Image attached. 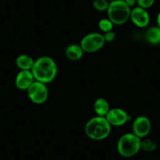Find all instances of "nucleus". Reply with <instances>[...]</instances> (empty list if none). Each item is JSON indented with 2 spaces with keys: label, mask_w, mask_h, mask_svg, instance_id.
<instances>
[{
  "label": "nucleus",
  "mask_w": 160,
  "mask_h": 160,
  "mask_svg": "<svg viewBox=\"0 0 160 160\" xmlns=\"http://www.w3.org/2000/svg\"><path fill=\"white\" fill-rule=\"evenodd\" d=\"M36 81L47 84L53 82L58 75V65L49 56H42L35 61L32 70Z\"/></svg>",
  "instance_id": "obj_1"
},
{
  "label": "nucleus",
  "mask_w": 160,
  "mask_h": 160,
  "mask_svg": "<svg viewBox=\"0 0 160 160\" xmlns=\"http://www.w3.org/2000/svg\"><path fill=\"white\" fill-rule=\"evenodd\" d=\"M85 133L89 138L94 141H102L110 135L112 126L104 116L93 117L85 125Z\"/></svg>",
  "instance_id": "obj_2"
},
{
  "label": "nucleus",
  "mask_w": 160,
  "mask_h": 160,
  "mask_svg": "<svg viewBox=\"0 0 160 160\" xmlns=\"http://www.w3.org/2000/svg\"><path fill=\"white\" fill-rule=\"evenodd\" d=\"M131 8L123 0H115L109 3L107 10L108 18L114 25H122L130 18Z\"/></svg>",
  "instance_id": "obj_3"
},
{
  "label": "nucleus",
  "mask_w": 160,
  "mask_h": 160,
  "mask_svg": "<svg viewBox=\"0 0 160 160\" xmlns=\"http://www.w3.org/2000/svg\"><path fill=\"white\" fill-rule=\"evenodd\" d=\"M141 139L133 133L122 135L117 142L118 152L123 157H132L141 150Z\"/></svg>",
  "instance_id": "obj_4"
},
{
  "label": "nucleus",
  "mask_w": 160,
  "mask_h": 160,
  "mask_svg": "<svg viewBox=\"0 0 160 160\" xmlns=\"http://www.w3.org/2000/svg\"><path fill=\"white\" fill-rule=\"evenodd\" d=\"M104 44L105 40L104 35L98 32L87 34L80 42V46L86 53H95L102 49Z\"/></svg>",
  "instance_id": "obj_5"
},
{
  "label": "nucleus",
  "mask_w": 160,
  "mask_h": 160,
  "mask_svg": "<svg viewBox=\"0 0 160 160\" xmlns=\"http://www.w3.org/2000/svg\"><path fill=\"white\" fill-rule=\"evenodd\" d=\"M27 94L30 101L34 104H42L48 99V87L47 84L35 80L27 90Z\"/></svg>",
  "instance_id": "obj_6"
},
{
  "label": "nucleus",
  "mask_w": 160,
  "mask_h": 160,
  "mask_svg": "<svg viewBox=\"0 0 160 160\" xmlns=\"http://www.w3.org/2000/svg\"><path fill=\"white\" fill-rule=\"evenodd\" d=\"M105 118L112 127H122L128 122L130 117L124 109L113 108L109 110Z\"/></svg>",
  "instance_id": "obj_7"
},
{
  "label": "nucleus",
  "mask_w": 160,
  "mask_h": 160,
  "mask_svg": "<svg viewBox=\"0 0 160 160\" xmlns=\"http://www.w3.org/2000/svg\"><path fill=\"white\" fill-rule=\"evenodd\" d=\"M133 133L141 139L146 138L152 130V123L145 115H140L137 117L133 122L132 126Z\"/></svg>",
  "instance_id": "obj_8"
},
{
  "label": "nucleus",
  "mask_w": 160,
  "mask_h": 160,
  "mask_svg": "<svg viewBox=\"0 0 160 160\" xmlns=\"http://www.w3.org/2000/svg\"><path fill=\"white\" fill-rule=\"evenodd\" d=\"M130 19L135 26L141 28L148 27L151 20L150 15L147 10L138 6L131 9Z\"/></svg>",
  "instance_id": "obj_9"
},
{
  "label": "nucleus",
  "mask_w": 160,
  "mask_h": 160,
  "mask_svg": "<svg viewBox=\"0 0 160 160\" xmlns=\"http://www.w3.org/2000/svg\"><path fill=\"white\" fill-rule=\"evenodd\" d=\"M35 81L32 71L21 70L15 78V86L20 90H27Z\"/></svg>",
  "instance_id": "obj_10"
},
{
  "label": "nucleus",
  "mask_w": 160,
  "mask_h": 160,
  "mask_svg": "<svg viewBox=\"0 0 160 160\" xmlns=\"http://www.w3.org/2000/svg\"><path fill=\"white\" fill-rule=\"evenodd\" d=\"M84 53L80 44H71L66 47L64 50V54L68 59L71 61H78L83 56Z\"/></svg>",
  "instance_id": "obj_11"
},
{
  "label": "nucleus",
  "mask_w": 160,
  "mask_h": 160,
  "mask_svg": "<svg viewBox=\"0 0 160 160\" xmlns=\"http://www.w3.org/2000/svg\"><path fill=\"white\" fill-rule=\"evenodd\" d=\"M35 61L30 55L21 54L16 58L15 63L20 70L31 71L35 64Z\"/></svg>",
  "instance_id": "obj_12"
},
{
  "label": "nucleus",
  "mask_w": 160,
  "mask_h": 160,
  "mask_svg": "<svg viewBox=\"0 0 160 160\" xmlns=\"http://www.w3.org/2000/svg\"><path fill=\"white\" fill-rule=\"evenodd\" d=\"M110 109L108 101L105 98H98L93 103V110H94L96 115L98 116L105 117V115H107Z\"/></svg>",
  "instance_id": "obj_13"
},
{
  "label": "nucleus",
  "mask_w": 160,
  "mask_h": 160,
  "mask_svg": "<svg viewBox=\"0 0 160 160\" xmlns=\"http://www.w3.org/2000/svg\"><path fill=\"white\" fill-rule=\"evenodd\" d=\"M145 39L152 45H158L160 43V28L152 27L145 32Z\"/></svg>",
  "instance_id": "obj_14"
},
{
  "label": "nucleus",
  "mask_w": 160,
  "mask_h": 160,
  "mask_svg": "<svg viewBox=\"0 0 160 160\" xmlns=\"http://www.w3.org/2000/svg\"><path fill=\"white\" fill-rule=\"evenodd\" d=\"M157 148L156 141L152 139H146L141 140V149L147 152H152L155 151Z\"/></svg>",
  "instance_id": "obj_15"
},
{
  "label": "nucleus",
  "mask_w": 160,
  "mask_h": 160,
  "mask_svg": "<svg viewBox=\"0 0 160 160\" xmlns=\"http://www.w3.org/2000/svg\"><path fill=\"white\" fill-rule=\"evenodd\" d=\"M98 27L100 30L104 33L112 31L114 27V24L108 19V18H103L101 19L98 22Z\"/></svg>",
  "instance_id": "obj_16"
},
{
  "label": "nucleus",
  "mask_w": 160,
  "mask_h": 160,
  "mask_svg": "<svg viewBox=\"0 0 160 160\" xmlns=\"http://www.w3.org/2000/svg\"><path fill=\"white\" fill-rule=\"evenodd\" d=\"M109 3L110 2H108V0H93V7L98 11H107L109 7Z\"/></svg>",
  "instance_id": "obj_17"
},
{
  "label": "nucleus",
  "mask_w": 160,
  "mask_h": 160,
  "mask_svg": "<svg viewBox=\"0 0 160 160\" xmlns=\"http://www.w3.org/2000/svg\"><path fill=\"white\" fill-rule=\"evenodd\" d=\"M154 3H155V0H137L138 7L145 9V10L152 7Z\"/></svg>",
  "instance_id": "obj_18"
},
{
  "label": "nucleus",
  "mask_w": 160,
  "mask_h": 160,
  "mask_svg": "<svg viewBox=\"0 0 160 160\" xmlns=\"http://www.w3.org/2000/svg\"><path fill=\"white\" fill-rule=\"evenodd\" d=\"M103 35H104L105 42H113L114 40H115V37H116V34H115L113 31H110V32H105Z\"/></svg>",
  "instance_id": "obj_19"
},
{
  "label": "nucleus",
  "mask_w": 160,
  "mask_h": 160,
  "mask_svg": "<svg viewBox=\"0 0 160 160\" xmlns=\"http://www.w3.org/2000/svg\"><path fill=\"white\" fill-rule=\"evenodd\" d=\"M124 2L130 7V8H133L135 5L137 4V0H123Z\"/></svg>",
  "instance_id": "obj_20"
},
{
  "label": "nucleus",
  "mask_w": 160,
  "mask_h": 160,
  "mask_svg": "<svg viewBox=\"0 0 160 160\" xmlns=\"http://www.w3.org/2000/svg\"><path fill=\"white\" fill-rule=\"evenodd\" d=\"M157 24H158V27L160 28V12L158 13V16H157Z\"/></svg>",
  "instance_id": "obj_21"
},
{
  "label": "nucleus",
  "mask_w": 160,
  "mask_h": 160,
  "mask_svg": "<svg viewBox=\"0 0 160 160\" xmlns=\"http://www.w3.org/2000/svg\"><path fill=\"white\" fill-rule=\"evenodd\" d=\"M108 1H110V2H112V1H115V0H108Z\"/></svg>",
  "instance_id": "obj_22"
}]
</instances>
